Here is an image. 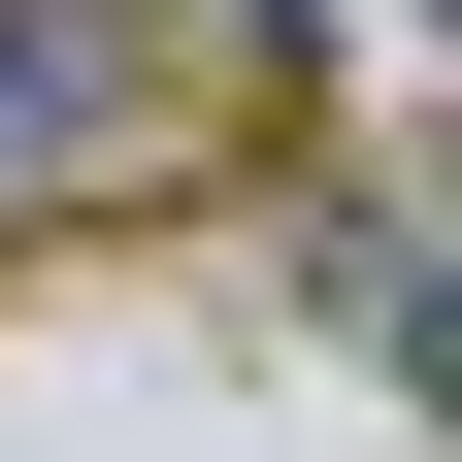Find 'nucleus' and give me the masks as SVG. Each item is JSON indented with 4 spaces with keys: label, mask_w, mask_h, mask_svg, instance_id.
Returning a JSON list of instances; mask_svg holds the SVG:
<instances>
[{
    "label": "nucleus",
    "mask_w": 462,
    "mask_h": 462,
    "mask_svg": "<svg viewBox=\"0 0 462 462\" xmlns=\"http://www.w3.org/2000/svg\"><path fill=\"white\" fill-rule=\"evenodd\" d=\"M165 133H199V0H0V231L133 199Z\"/></svg>",
    "instance_id": "nucleus-1"
},
{
    "label": "nucleus",
    "mask_w": 462,
    "mask_h": 462,
    "mask_svg": "<svg viewBox=\"0 0 462 462\" xmlns=\"http://www.w3.org/2000/svg\"><path fill=\"white\" fill-rule=\"evenodd\" d=\"M298 298H330V364H364V396H462V298H430V231H396V165H330V199H298Z\"/></svg>",
    "instance_id": "nucleus-2"
}]
</instances>
